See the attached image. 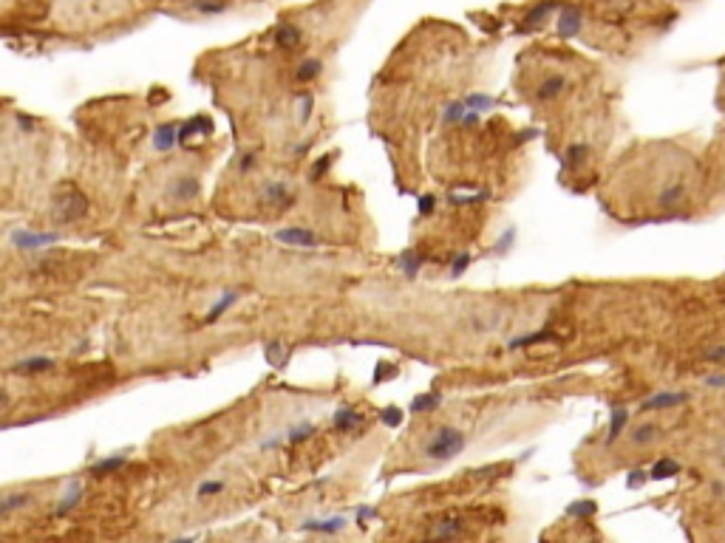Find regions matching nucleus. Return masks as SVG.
<instances>
[{"mask_svg":"<svg viewBox=\"0 0 725 543\" xmlns=\"http://www.w3.org/2000/svg\"><path fill=\"white\" fill-rule=\"evenodd\" d=\"M80 495H83V484H80V481H74V484H71V489H68V492L63 495V501L57 504V515L63 518L66 512H71V509L80 504Z\"/></svg>","mask_w":725,"mask_h":543,"instance_id":"29","label":"nucleus"},{"mask_svg":"<svg viewBox=\"0 0 725 543\" xmlns=\"http://www.w3.org/2000/svg\"><path fill=\"white\" fill-rule=\"evenodd\" d=\"M199 193H202V185H199L196 175H176L170 181V187H167V196L173 201H181V204L199 199Z\"/></svg>","mask_w":725,"mask_h":543,"instance_id":"8","label":"nucleus"},{"mask_svg":"<svg viewBox=\"0 0 725 543\" xmlns=\"http://www.w3.org/2000/svg\"><path fill=\"white\" fill-rule=\"evenodd\" d=\"M227 489V481L224 478H205L202 484H199V489H196V498H216V495H221Z\"/></svg>","mask_w":725,"mask_h":543,"instance_id":"27","label":"nucleus"},{"mask_svg":"<svg viewBox=\"0 0 725 543\" xmlns=\"http://www.w3.org/2000/svg\"><path fill=\"white\" fill-rule=\"evenodd\" d=\"M400 419H403V413H400L397 408H389V411H383V422H386V425H400Z\"/></svg>","mask_w":725,"mask_h":543,"instance_id":"41","label":"nucleus"},{"mask_svg":"<svg viewBox=\"0 0 725 543\" xmlns=\"http://www.w3.org/2000/svg\"><path fill=\"white\" fill-rule=\"evenodd\" d=\"M394 266H397L400 272H406L408 277H414V275L420 272V266H422V258H420L414 249H406V252H403V255L394 261Z\"/></svg>","mask_w":725,"mask_h":543,"instance_id":"24","label":"nucleus"},{"mask_svg":"<svg viewBox=\"0 0 725 543\" xmlns=\"http://www.w3.org/2000/svg\"><path fill=\"white\" fill-rule=\"evenodd\" d=\"M544 339H556V334L550 331H535V334H524V337H516L507 342L510 351H518V348H527V345H535V342H544Z\"/></svg>","mask_w":725,"mask_h":543,"instance_id":"28","label":"nucleus"},{"mask_svg":"<svg viewBox=\"0 0 725 543\" xmlns=\"http://www.w3.org/2000/svg\"><path fill=\"white\" fill-rule=\"evenodd\" d=\"M272 43H275L281 51H295V49H300V43H303V32H300L295 23H278L275 32H272Z\"/></svg>","mask_w":725,"mask_h":543,"instance_id":"11","label":"nucleus"},{"mask_svg":"<svg viewBox=\"0 0 725 543\" xmlns=\"http://www.w3.org/2000/svg\"><path fill=\"white\" fill-rule=\"evenodd\" d=\"M705 385H708V388H725V374H714V377H708V380H705Z\"/></svg>","mask_w":725,"mask_h":543,"instance_id":"42","label":"nucleus"},{"mask_svg":"<svg viewBox=\"0 0 725 543\" xmlns=\"http://www.w3.org/2000/svg\"><path fill=\"white\" fill-rule=\"evenodd\" d=\"M465 113H468L465 102H462V99H453V102H448V105L442 108V125H462Z\"/></svg>","mask_w":725,"mask_h":543,"instance_id":"25","label":"nucleus"},{"mask_svg":"<svg viewBox=\"0 0 725 543\" xmlns=\"http://www.w3.org/2000/svg\"><path fill=\"white\" fill-rule=\"evenodd\" d=\"M295 201H298V193L292 187V181H286V178L264 181L258 190V204H264L269 210H289Z\"/></svg>","mask_w":725,"mask_h":543,"instance_id":"3","label":"nucleus"},{"mask_svg":"<svg viewBox=\"0 0 725 543\" xmlns=\"http://www.w3.org/2000/svg\"><path fill=\"white\" fill-rule=\"evenodd\" d=\"M465 529V520L459 515H442L437 520H431V529H428V540L431 543H448L453 537H459Z\"/></svg>","mask_w":725,"mask_h":543,"instance_id":"5","label":"nucleus"},{"mask_svg":"<svg viewBox=\"0 0 725 543\" xmlns=\"http://www.w3.org/2000/svg\"><path fill=\"white\" fill-rule=\"evenodd\" d=\"M190 9L199 15H221L230 9V0H190Z\"/></svg>","mask_w":725,"mask_h":543,"instance_id":"23","label":"nucleus"},{"mask_svg":"<svg viewBox=\"0 0 725 543\" xmlns=\"http://www.w3.org/2000/svg\"><path fill=\"white\" fill-rule=\"evenodd\" d=\"M312 111H315V94H312V91H303V94L298 96V122L306 125V122L312 119Z\"/></svg>","mask_w":725,"mask_h":543,"instance_id":"31","label":"nucleus"},{"mask_svg":"<svg viewBox=\"0 0 725 543\" xmlns=\"http://www.w3.org/2000/svg\"><path fill=\"white\" fill-rule=\"evenodd\" d=\"M626 422H629V411H626V408H612V419H609V433H607V442H615V439L623 433Z\"/></svg>","mask_w":725,"mask_h":543,"instance_id":"26","label":"nucleus"},{"mask_svg":"<svg viewBox=\"0 0 725 543\" xmlns=\"http://www.w3.org/2000/svg\"><path fill=\"white\" fill-rule=\"evenodd\" d=\"M18 125H20V127H35V119H29V116H18Z\"/></svg>","mask_w":725,"mask_h":543,"instance_id":"44","label":"nucleus"},{"mask_svg":"<svg viewBox=\"0 0 725 543\" xmlns=\"http://www.w3.org/2000/svg\"><path fill=\"white\" fill-rule=\"evenodd\" d=\"M564 88H567V80L561 74H553V77H547L535 88V99L538 102H553V99H559L564 94Z\"/></svg>","mask_w":725,"mask_h":543,"instance_id":"14","label":"nucleus"},{"mask_svg":"<svg viewBox=\"0 0 725 543\" xmlns=\"http://www.w3.org/2000/svg\"><path fill=\"white\" fill-rule=\"evenodd\" d=\"M702 359L711 362V366H725V342H717V345H708L702 351Z\"/></svg>","mask_w":725,"mask_h":543,"instance_id":"34","label":"nucleus"},{"mask_svg":"<svg viewBox=\"0 0 725 543\" xmlns=\"http://www.w3.org/2000/svg\"><path fill=\"white\" fill-rule=\"evenodd\" d=\"M677 473H680V464L674 458H660L652 467V478H666V475H677Z\"/></svg>","mask_w":725,"mask_h":543,"instance_id":"33","label":"nucleus"},{"mask_svg":"<svg viewBox=\"0 0 725 543\" xmlns=\"http://www.w3.org/2000/svg\"><path fill=\"white\" fill-rule=\"evenodd\" d=\"M15 374H23V377H35V374H46V371H54V359L51 356H26V359H18L12 366Z\"/></svg>","mask_w":725,"mask_h":543,"instance_id":"13","label":"nucleus"},{"mask_svg":"<svg viewBox=\"0 0 725 543\" xmlns=\"http://www.w3.org/2000/svg\"><path fill=\"white\" fill-rule=\"evenodd\" d=\"M286 356H289V348H286L284 342L272 339V342L267 345V359L272 362V366H284V362H286Z\"/></svg>","mask_w":725,"mask_h":543,"instance_id":"32","label":"nucleus"},{"mask_svg":"<svg viewBox=\"0 0 725 543\" xmlns=\"http://www.w3.org/2000/svg\"><path fill=\"white\" fill-rule=\"evenodd\" d=\"M357 425H362V416H360L354 408H340V411L334 413V419H331V427L340 430V433H346V430H351V427H357Z\"/></svg>","mask_w":725,"mask_h":543,"instance_id":"20","label":"nucleus"},{"mask_svg":"<svg viewBox=\"0 0 725 543\" xmlns=\"http://www.w3.org/2000/svg\"><path fill=\"white\" fill-rule=\"evenodd\" d=\"M686 199H688L686 178H671V181H666V185H663V190H660V196H657V204H660L663 210H674V207H680Z\"/></svg>","mask_w":725,"mask_h":543,"instance_id":"10","label":"nucleus"},{"mask_svg":"<svg viewBox=\"0 0 725 543\" xmlns=\"http://www.w3.org/2000/svg\"><path fill=\"white\" fill-rule=\"evenodd\" d=\"M434 207H437V199H434V196H422V199H420V216H431Z\"/></svg>","mask_w":725,"mask_h":543,"instance_id":"40","label":"nucleus"},{"mask_svg":"<svg viewBox=\"0 0 725 543\" xmlns=\"http://www.w3.org/2000/svg\"><path fill=\"white\" fill-rule=\"evenodd\" d=\"M587 153H590V147L581 142V144H573L570 150H567V161L570 164H578V161H584L587 158Z\"/></svg>","mask_w":725,"mask_h":543,"instance_id":"37","label":"nucleus"},{"mask_svg":"<svg viewBox=\"0 0 725 543\" xmlns=\"http://www.w3.org/2000/svg\"><path fill=\"white\" fill-rule=\"evenodd\" d=\"M122 461H125V456H116V458H114V456H111V458H105V461H99V464H97V467H94V470H91V473H94V475H105V473H111V470H116V467H122Z\"/></svg>","mask_w":725,"mask_h":543,"instance_id":"36","label":"nucleus"},{"mask_svg":"<svg viewBox=\"0 0 725 543\" xmlns=\"http://www.w3.org/2000/svg\"><path fill=\"white\" fill-rule=\"evenodd\" d=\"M462 102H465V108H468V111H473V113H479V116L496 108V99H493V96H487V94H468Z\"/></svg>","mask_w":725,"mask_h":543,"instance_id":"22","label":"nucleus"},{"mask_svg":"<svg viewBox=\"0 0 725 543\" xmlns=\"http://www.w3.org/2000/svg\"><path fill=\"white\" fill-rule=\"evenodd\" d=\"M468 261H470V258H468V255H459V258H456V261H453V275H459V272H462V269H465V266H468Z\"/></svg>","mask_w":725,"mask_h":543,"instance_id":"43","label":"nucleus"},{"mask_svg":"<svg viewBox=\"0 0 725 543\" xmlns=\"http://www.w3.org/2000/svg\"><path fill=\"white\" fill-rule=\"evenodd\" d=\"M315 433V425H298V427H292L289 433H286V442H292V444H298V442H303V439H309Z\"/></svg>","mask_w":725,"mask_h":543,"instance_id":"35","label":"nucleus"},{"mask_svg":"<svg viewBox=\"0 0 725 543\" xmlns=\"http://www.w3.org/2000/svg\"><path fill=\"white\" fill-rule=\"evenodd\" d=\"M35 501L32 489H9V492H0V520H6L9 515L26 509Z\"/></svg>","mask_w":725,"mask_h":543,"instance_id":"9","label":"nucleus"},{"mask_svg":"<svg viewBox=\"0 0 725 543\" xmlns=\"http://www.w3.org/2000/svg\"><path fill=\"white\" fill-rule=\"evenodd\" d=\"M88 210H91V201L77 185L60 187L51 199V218L57 224H77L88 216Z\"/></svg>","mask_w":725,"mask_h":543,"instance_id":"1","label":"nucleus"},{"mask_svg":"<svg viewBox=\"0 0 725 543\" xmlns=\"http://www.w3.org/2000/svg\"><path fill=\"white\" fill-rule=\"evenodd\" d=\"M442 405V397L439 394H420L414 402H411V411H417V413H431L434 408H439Z\"/></svg>","mask_w":725,"mask_h":543,"instance_id":"30","label":"nucleus"},{"mask_svg":"<svg viewBox=\"0 0 725 543\" xmlns=\"http://www.w3.org/2000/svg\"><path fill=\"white\" fill-rule=\"evenodd\" d=\"M178 144V122H164L162 127H156V133H153V147L159 150V153H167V150H173Z\"/></svg>","mask_w":725,"mask_h":543,"instance_id":"15","label":"nucleus"},{"mask_svg":"<svg viewBox=\"0 0 725 543\" xmlns=\"http://www.w3.org/2000/svg\"><path fill=\"white\" fill-rule=\"evenodd\" d=\"M6 405H9V394H6V391H0V411H4Z\"/></svg>","mask_w":725,"mask_h":543,"instance_id":"45","label":"nucleus"},{"mask_svg":"<svg viewBox=\"0 0 725 543\" xmlns=\"http://www.w3.org/2000/svg\"><path fill=\"white\" fill-rule=\"evenodd\" d=\"M213 130V122L205 116V113H196V116H190L185 125H178V144H185V142H190V139H199V136H205V133H210Z\"/></svg>","mask_w":725,"mask_h":543,"instance_id":"12","label":"nucleus"},{"mask_svg":"<svg viewBox=\"0 0 725 543\" xmlns=\"http://www.w3.org/2000/svg\"><path fill=\"white\" fill-rule=\"evenodd\" d=\"M657 436H660V427H657L654 422H646V425H638V427L629 433V442L638 444V447H643V444H652Z\"/></svg>","mask_w":725,"mask_h":543,"instance_id":"21","label":"nucleus"},{"mask_svg":"<svg viewBox=\"0 0 725 543\" xmlns=\"http://www.w3.org/2000/svg\"><path fill=\"white\" fill-rule=\"evenodd\" d=\"M688 399H691V394H686V391H660V394H654V397L643 399V402H640V411H643V413L669 411V408H680V405H686Z\"/></svg>","mask_w":725,"mask_h":543,"instance_id":"7","label":"nucleus"},{"mask_svg":"<svg viewBox=\"0 0 725 543\" xmlns=\"http://www.w3.org/2000/svg\"><path fill=\"white\" fill-rule=\"evenodd\" d=\"M329 161H331V158H329V156H323V158H320V161L312 167V173H309V175H312V181H317V178H320V175L329 170Z\"/></svg>","mask_w":725,"mask_h":543,"instance_id":"39","label":"nucleus"},{"mask_svg":"<svg viewBox=\"0 0 725 543\" xmlns=\"http://www.w3.org/2000/svg\"><path fill=\"white\" fill-rule=\"evenodd\" d=\"M275 241L278 244H286V246H295V249H315L320 246V235L309 227H284L275 232Z\"/></svg>","mask_w":725,"mask_h":543,"instance_id":"4","label":"nucleus"},{"mask_svg":"<svg viewBox=\"0 0 725 543\" xmlns=\"http://www.w3.org/2000/svg\"><path fill=\"white\" fill-rule=\"evenodd\" d=\"M581 20H584V15H581V9H578L575 4H561L559 18H556V35L564 37V40L578 37V32H581V26H584Z\"/></svg>","mask_w":725,"mask_h":543,"instance_id":"6","label":"nucleus"},{"mask_svg":"<svg viewBox=\"0 0 725 543\" xmlns=\"http://www.w3.org/2000/svg\"><path fill=\"white\" fill-rule=\"evenodd\" d=\"M717 458H719V461H722V467H725V442L719 444V450H717Z\"/></svg>","mask_w":725,"mask_h":543,"instance_id":"46","label":"nucleus"},{"mask_svg":"<svg viewBox=\"0 0 725 543\" xmlns=\"http://www.w3.org/2000/svg\"><path fill=\"white\" fill-rule=\"evenodd\" d=\"M57 241V235L54 232H18L15 235V244L18 246H23V249H43V246H49V244H54Z\"/></svg>","mask_w":725,"mask_h":543,"instance_id":"17","label":"nucleus"},{"mask_svg":"<svg viewBox=\"0 0 725 543\" xmlns=\"http://www.w3.org/2000/svg\"><path fill=\"white\" fill-rule=\"evenodd\" d=\"M561 9V0H541V4H535L530 12H527V18H524V26L527 29H532V26H541L544 20H547L553 12H559Z\"/></svg>","mask_w":725,"mask_h":543,"instance_id":"16","label":"nucleus"},{"mask_svg":"<svg viewBox=\"0 0 725 543\" xmlns=\"http://www.w3.org/2000/svg\"><path fill=\"white\" fill-rule=\"evenodd\" d=\"M255 164H258V156L250 150V153H244V156L238 158V173H250Z\"/></svg>","mask_w":725,"mask_h":543,"instance_id":"38","label":"nucleus"},{"mask_svg":"<svg viewBox=\"0 0 725 543\" xmlns=\"http://www.w3.org/2000/svg\"><path fill=\"white\" fill-rule=\"evenodd\" d=\"M320 71H323V60H317V57H306V60L295 68V80L306 85V82L317 80V77H320Z\"/></svg>","mask_w":725,"mask_h":543,"instance_id":"19","label":"nucleus"},{"mask_svg":"<svg viewBox=\"0 0 725 543\" xmlns=\"http://www.w3.org/2000/svg\"><path fill=\"white\" fill-rule=\"evenodd\" d=\"M465 444H468V436L459 427L445 425V427H437L434 436L425 442V456L431 461H448V458L459 456L465 450Z\"/></svg>","mask_w":725,"mask_h":543,"instance_id":"2","label":"nucleus"},{"mask_svg":"<svg viewBox=\"0 0 725 543\" xmlns=\"http://www.w3.org/2000/svg\"><path fill=\"white\" fill-rule=\"evenodd\" d=\"M238 297H241L238 292H224V294H221V297H219V300L213 303V308L207 311V317H205V325L216 323V320H219V317H221L224 311H230V308H233V306L238 303Z\"/></svg>","mask_w":725,"mask_h":543,"instance_id":"18","label":"nucleus"}]
</instances>
